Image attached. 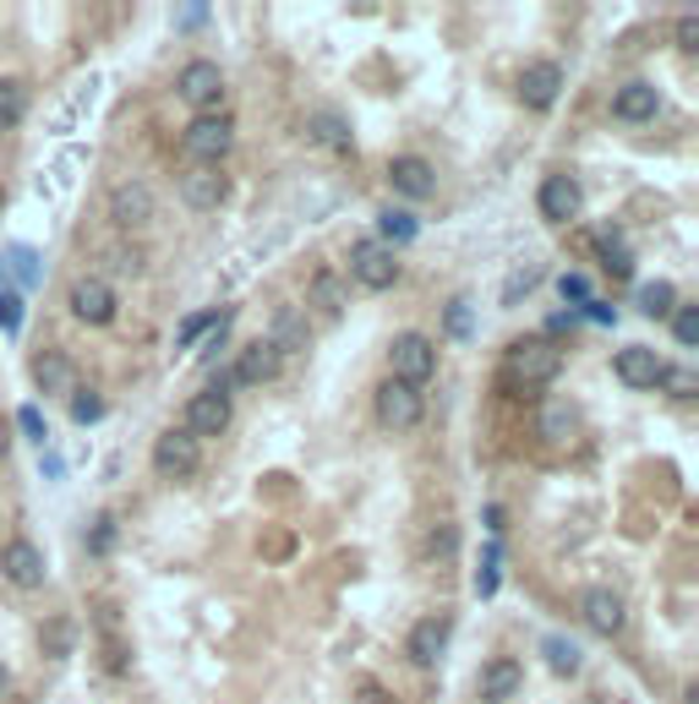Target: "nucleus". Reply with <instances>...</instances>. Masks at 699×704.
Masks as SVG:
<instances>
[{
    "label": "nucleus",
    "instance_id": "nucleus-4",
    "mask_svg": "<svg viewBox=\"0 0 699 704\" xmlns=\"http://www.w3.org/2000/svg\"><path fill=\"white\" fill-rule=\"evenodd\" d=\"M372 410H378V421L388 426V432H410V426L421 421L427 399H421V388L399 383V378H382L378 393H372Z\"/></svg>",
    "mask_w": 699,
    "mask_h": 704
},
{
    "label": "nucleus",
    "instance_id": "nucleus-49",
    "mask_svg": "<svg viewBox=\"0 0 699 704\" xmlns=\"http://www.w3.org/2000/svg\"><path fill=\"white\" fill-rule=\"evenodd\" d=\"M573 328H579V312H552V318H547V333H541V339H547V344H558V339H569Z\"/></svg>",
    "mask_w": 699,
    "mask_h": 704
},
{
    "label": "nucleus",
    "instance_id": "nucleus-13",
    "mask_svg": "<svg viewBox=\"0 0 699 704\" xmlns=\"http://www.w3.org/2000/svg\"><path fill=\"white\" fill-rule=\"evenodd\" d=\"M661 115V88L656 82H623L618 93H612V121H623V127H645V121H656Z\"/></svg>",
    "mask_w": 699,
    "mask_h": 704
},
{
    "label": "nucleus",
    "instance_id": "nucleus-26",
    "mask_svg": "<svg viewBox=\"0 0 699 704\" xmlns=\"http://www.w3.org/2000/svg\"><path fill=\"white\" fill-rule=\"evenodd\" d=\"M110 213H116V224H121V230H142V224L153 219V197H148V187L127 181V187H116V202H110Z\"/></svg>",
    "mask_w": 699,
    "mask_h": 704
},
{
    "label": "nucleus",
    "instance_id": "nucleus-35",
    "mask_svg": "<svg viewBox=\"0 0 699 704\" xmlns=\"http://www.w3.org/2000/svg\"><path fill=\"white\" fill-rule=\"evenodd\" d=\"M28 121V88L17 77H0V127H22Z\"/></svg>",
    "mask_w": 699,
    "mask_h": 704
},
{
    "label": "nucleus",
    "instance_id": "nucleus-1",
    "mask_svg": "<svg viewBox=\"0 0 699 704\" xmlns=\"http://www.w3.org/2000/svg\"><path fill=\"white\" fill-rule=\"evenodd\" d=\"M558 372H563V350L547 344L541 333L513 339L509 355H503V388H509V393H541Z\"/></svg>",
    "mask_w": 699,
    "mask_h": 704
},
{
    "label": "nucleus",
    "instance_id": "nucleus-24",
    "mask_svg": "<svg viewBox=\"0 0 699 704\" xmlns=\"http://www.w3.org/2000/svg\"><path fill=\"white\" fill-rule=\"evenodd\" d=\"M536 432H541V443L563 449L573 432H579V410H573L569 399H547V404L536 410Z\"/></svg>",
    "mask_w": 699,
    "mask_h": 704
},
{
    "label": "nucleus",
    "instance_id": "nucleus-7",
    "mask_svg": "<svg viewBox=\"0 0 699 704\" xmlns=\"http://www.w3.org/2000/svg\"><path fill=\"white\" fill-rule=\"evenodd\" d=\"M579 612H585V628L601 634V640H612V634L629 628V606H623V595L612 584H590L585 601H579Z\"/></svg>",
    "mask_w": 699,
    "mask_h": 704
},
{
    "label": "nucleus",
    "instance_id": "nucleus-32",
    "mask_svg": "<svg viewBox=\"0 0 699 704\" xmlns=\"http://www.w3.org/2000/svg\"><path fill=\"white\" fill-rule=\"evenodd\" d=\"M39 650H44L50 661H66V655L77 650V623H71V617H50V623L39 628Z\"/></svg>",
    "mask_w": 699,
    "mask_h": 704
},
{
    "label": "nucleus",
    "instance_id": "nucleus-42",
    "mask_svg": "<svg viewBox=\"0 0 699 704\" xmlns=\"http://www.w3.org/2000/svg\"><path fill=\"white\" fill-rule=\"evenodd\" d=\"M558 295H563V312H579L585 301H596V284H590L585 273H563V279H558Z\"/></svg>",
    "mask_w": 699,
    "mask_h": 704
},
{
    "label": "nucleus",
    "instance_id": "nucleus-27",
    "mask_svg": "<svg viewBox=\"0 0 699 704\" xmlns=\"http://www.w3.org/2000/svg\"><path fill=\"white\" fill-rule=\"evenodd\" d=\"M307 312H318L322 322L344 318V279H339V273H328V268H322L318 279L307 284Z\"/></svg>",
    "mask_w": 699,
    "mask_h": 704
},
{
    "label": "nucleus",
    "instance_id": "nucleus-43",
    "mask_svg": "<svg viewBox=\"0 0 699 704\" xmlns=\"http://www.w3.org/2000/svg\"><path fill=\"white\" fill-rule=\"evenodd\" d=\"M672 339H678L683 350H695L699 344V306H672Z\"/></svg>",
    "mask_w": 699,
    "mask_h": 704
},
{
    "label": "nucleus",
    "instance_id": "nucleus-38",
    "mask_svg": "<svg viewBox=\"0 0 699 704\" xmlns=\"http://www.w3.org/2000/svg\"><path fill=\"white\" fill-rule=\"evenodd\" d=\"M116 541H121L116 513H93V524H88V552H93V557H110V552H116Z\"/></svg>",
    "mask_w": 699,
    "mask_h": 704
},
{
    "label": "nucleus",
    "instance_id": "nucleus-2",
    "mask_svg": "<svg viewBox=\"0 0 699 704\" xmlns=\"http://www.w3.org/2000/svg\"><path fill=\"white\" fill-rule=\"evenodd\" d=\"M181 148H187L197 164H219V159L236 148V121H230L224 110H208V115H197V121L181 131Z\"/></svg>",
    "mask_w": 699,
    "mask_h": 704
},
{
    "label": "nucleus",
    "instance_id": "nucleus-33",
    "mask_svg": "<svg viewBox=\"0 0 699 704\" xmlns=\"http://www.w3.org/2000/svg\"><path fill=\"white\" fill-rule=\"evenodd\" d=\"M443 333L453 344H465V339H476V301L470 295H453L443 306Z\"/></svg>",
    "mask_w": 699,
    "mask_h": 704
},
{
    "label": "nucleus",
    "instance_id": "nucleus-10",
    "mask_svg": "<svg viewBox=\"0 0 699 704\" xmlns=\"http://www.w3.org/2000/svg\"><path fill=\"white\" fill-rule=\"evenodd\" d=\"M661 372H667V361L656 355V350H645V344H623L618 355H612V378L623 388H661Z\"/></svg>",
    "mask_w": 699,
    "mask_h": 704
},
{
    "label": "nucleus",
    "instance_id": "nucleus-48",
    "mask_svg": "<svg viewBox=\"0 0 699 704\" xmlns=\"http://www.w3.org/2000/svg\"><path fill=\"white\" fill-rule=\"evenodd\" d=\"M579 322H596V328H612V322H618V306H612V301H585V306H579Z\"/></svg>",
    "mask_w": 699,
    "mask_h": 704
},
{
    "label": "nucleus",
    "instance_id": "nucleus-6",
    "mask_svg": "<svg viewBox=\"0 0 699 704\" xmlns=\"http://www.w3.org/2000/svg\"><path fill=\"white\" fill-rule=\"evenodd\" d=\"M350 279H356V284H367V290H388V284H399V257H393V247H382L378 235L356 241V247H350Z\"/></svg>",
    "mask_w": 699,
    "mask_h": 704
},
{
    "label": "nucleus",
    "instance_id": "nucleus-44",
    "mask_svg": "<svg viewBox=\"0 0 699 704\" xmlns=\"http://www.w3.org/2000/svg\"><path fill=\"white\" fill-rule=\"evenodd\" d=\"M17 426H22V438L33 443V449H44V415H39V404H17Z\"/></svg>",
    "mask_w": 699,
    "mask_h": 704
},
{
    "label": "nucleus",
    "instance_id": "nucleus-17",
    "mask_svg": "<svg viewBox=\"0 0 699 704\" xmlns=\"http://www.w3.org/2000/svg\"><path fill=\"white\" fill-rule=\"evenodd\" d=\"M279 372H284V361L273 355V344H268V339H252V344L236 355V366H230V383L257 388V383H273Z\"/></svg>",
    "mask_w": 699,
    "mask_h": 704
},
{
    "label": "nucleus",
    "instance_id": "nucleus-53",
    "mask_svg": "<svg viewBox=\"0 0 699 704\" xmlns=\"http://www.w3.org/2000/svg\"><path fill=\"white\" fill-rule=\"evenodd\" d=\"M0 453H6V432H0Z\"/></svg>",
    "mask_w": 699,
    "mask_h": 704
},
{
    "label": "nucleus",
    "instance_id": "nucleus-21",
    "mask_svg": "<svg viewBox=\"0 0 699 704\" xmlns=\"http://www.w3.org/2000/svg\"><path fill=\"white\" fill-rule=\"evenodd\" d=\"M224 175H219V164H187L181 170V197H187V208H219L224 202Z\"/></svg>",
    "mask_w": 699,
    "mask_h": 704
},
{
    "label": "nucleus",
    "instance_id": "nucleus-5",
    "mask_svg": "<svg viewBox=\"0 0 699 704\" xmlns=\"http://www.w3.org/2000/svg\"><path fill=\"white\" fill-rule=\"evenodd\" d=\"M197 464H202V443L191 438L187 426L159 432V443H153V470H159L164 481H191Z\"/></svg>",
    "mask_w": 699,
    "mask_h": 704
},
{
    "label": "nucleus",
    "instance_id": "nucleus-3",
    "mask_svg": "<svg viewBox=\"0 0 699 704\" xmlns=\"http://www.w3.org/2000/svg\"><path fill=\"white\" fill-rule=\"evenodd\" d=\"M388 378H399V383L421 388L432 372H438V350H432V339L427 333H399L393 344H388Z\"/></svg>",
    "mask_w": 699,
    "mask_h": 704
},
{
    "label": "nucleus",
    "instance_id": "nucleus-45",
    "mask_svg": "<svg viewBox=\"0 0 699 704\" xmlns=\"http://www.w3.org/2000/svg\"><path fill=\"white\" fill-rule=\"evenodd\" d=\"M208 17H213V6H208V0L176 6V28H181V33H202V28H208Z\"/></svg>",
    "mask_w": 699,
    "mask_h": 704
},
{
    "label": "nucleus",
    "instance_id": "nucleus-15",
    "mask_svg": "<svg viewBox=\"0 0 699 704\" xmlns=\"http://www.w3.org/2000/svg\"><path fill=\"white\" fill-rule=\"evenodd\" d=\"M0 574L11 579L17 590H39L44 584V552L33 541H6L0 546Z\"/></svg>",
    "mask_w": 699,
    "mask_h": 704
},
{
    "label": "nucleus",
    "instance_id": "nucleus-36",
    "mask_svg": "<svg viewBox=\"0 0 699 704\" xmlns=\"http://www.w3.org/2000/svg\"><path fill=\"white\" fill-rule=\"evenodd\" d=\"M213 328H230V312H191V318L181 322V333H176V350H191V344L208 339Z\"/></svg>",
    "mask_w": 699,
    "mask_h": 704
},
{
    "label": "nucleus",
    "instance_id": "nucleus-22",
    "mask_svg": "<svg viewBox=\"0 0 699 704\" xmlns=\"http://www.w3.org/2000/svg\"><path fill=\"white\" fill-rule=\"evenodd\" d=\"M448 617H421L416 628H410V661L421 666V672H432L438 661H443V650H448Z\"/></svg>",
    "mask_w": 699,
    "mask_h": 704
},
{
    "label": "nucleus",
    "instance_id": "nucleus-19",
    "mask_svg": "<svg viewBox=\"0 0 699 704\" xmlns=\"http://www.w3.org/2000/svg\"><path fill=\"white\" fill-rule=\"evenodd\" d=\"M262 339L273 344V355H279V361H296V355H307V318H301L296 306H279Z\"/></svg>",
    "mask_w": 699,
    "mask_h": 704
},
{
    "label": "nucleus",
    "instance_id": "nucleus-11",
    "mask_svg": "<svg viewBox=\"0 0 699 704\" xmlns=\"http://www.w3.org/2000/svg\"><path fill=\"white\" fill-rule=\"evenodd\" d=\"M563 93V66L558 61H530L519 71V104L525 110H552Z\"/></svg>",
    "mask_w": 699,
    "mask_h": 704
},
{
    "label": "nucleus",
    "instance_id": "nucleus-31",
    "mask_svg": "<svg viewBox=\"0 0 699 704\" xmlns=\"http://www.w3.org/2000/svg\"><path fill=\"white\" fill-rule=\"evenodd\" d=\"M378 235H388L382 247H405V241L421 235V219H416L410 208H393V202H388V208L378 213Z\"/></svg>",
    "mask_w": 699,
    "mask_h": 704
},
{
    "label": "nucleus",
    "instance_id": "nucleus-23",
    "mask_svg": "<svg viewBox=\"0 0 699 704\" xmlns=\"http://www.w3.org/2000/svg\"><path fill=\"white\" fill-rule=\"evenodd\" d=\"M33 383H39V393H77V366H71V355L66 350H39L33 355Z\"/></svg>",
    "mask_w": 699,
    "mask_h": 704
},
{
    "label": "nucleus",
    "instance_id": "nucleus-50",
    "mask_svg": "<svg viewBox=\"0 0 699 704\" xmlns=\"http://www.w3.org/2000/svg\"><path fill=\"white\" fill-rule=\"evenodd\" d=\"M39 475H44V481H61V475H66V459L56 449H44V453H39Z\"/></svg>",
    "mask_w": 699,
    "mask_h": 704
},
{
    "label": "nucleus",
    "instance_id": "nucleus-28",
    "mask_svg": "<svg viewBox=\"0 0 699 704\" xmlns=\"http://www.w3.org/2000/svg\"><path fill=\"white\" fill-rule=\"evenodd\" d=\"M596 257H601V268H607L612 279H635V252H629L623 230L601 224V230H596Z\"/></svg>",
    "mask_w": 699,
    "mask_h": 704
},
{
    "label": "nucleus",
    "instance_id": "nucleus-29",
    "mask_svg": "<svg viewBox=\"0 0 699 704\" xmlns=\"http://www.w3.org/2000/svg\"><path fill=\"white\" fill-rule=\"evenodd\" d=\"M635 306H639V318L661 322V318H672V306H678V290H672L667 279H650V284H639V290H635Z\"/></svg>",
    "mask_w": 699,
    "mask_h": 704
},
{
    "label": "nucleus",
    "instance_id": "nucleus-34",
    "mask_svg": "<svg viewBox=\"0 0 699 704\" xmlns=\"http://www.w3.org/2000/svg\"><path fill=\"white\" fill-rule=\"evenodd\" d=\"M541 661H547L558 677H573L585 655H579V644H573V640H563V634H547V640H541Z\"/></svg>",
    "mask_w": 699,
    "mask_h": 704
},
{
    "label": "nucleus",
    "instance_id": "nucleus-47",
    "mask_svg": "<svg viewBox=\"0 0 699 704\" xmlns=\"http://www.w3.org/2000/svg\"><path fill=\"white\" fill-rule=\"evenodd\" d=\"M678 50L683 56H699V11H683L678 17Z\"/></svg>",
    "mask_w": 699,
    "mask_h": 704
},
{
    "label": "nucleus",
    "instance_id": "nucleus-39",
    "mask_svg": "<svg viewBox=\"0 0 699 704\" xmlns=\"http://www.w3.org/2000/svg\"><path fill=\"white\" fill-rule=\"evenodd\" d=\"M22 318H28V301H22L17 290H6V284H0V333H6V339H17V333H22Z\"/></svg>",
    "mask_w": 699,
    "mask_h": 704
},
{
    "label": "nucleus",
    "instance_id": "nucleus-52",
    "mask_svg": "<svg viewBox=\"0 0 699 704\" xmlns=\"http://www.w3.org/2000/svg\"><path fill=\"white\" fill-rule=\"evenodd\" d=\"M6 688H11V677H6V666H0V700H6Z\"/></svg>",
    "mask_w": 699,
    "mask_h": 704
},
{
    "label": "nucleus",
    "instance_id": "nucleus-46",
    "mask_svg": "<svg viewBox=\"0 0 699 704\" xmlns=\"http://www.w3.org/2000/svg\"><path fill=\"white\" fill-rule=\"evenodd\" d=\"M459 552V530L453 524H443V530H432V541H427V557H438V563H448Z\"/></svg>",
    "mask_w": 699,
    "mask_h": 704
},
{
    "label": "nucleus",
    "instance_id": "nucleus-16",
    "mask_svg": "<svg viewBox=\"0 0 699 704\" xmlns=\"http://www.w3.org/2000/svg\"><path fill=\"white\" fill-rule=\"evenodd\" d=\"M388 187H393L399 197H410V202H427V197L438 192V175H432V164H427V159L399 153V159L388 164Z\"/></svg>",
    "mask_w": 699,
    "mask_h": 704
},
{
    "label": "nucleus",
    "instance_id": "nucleus-18",
    "mask_svg": "<svg viewBox=\"0 0 699 704\" xmlns=\"http://www.w3.org/2000/svg\"><path fill=\"white\" fill-rule=\"evenodd\" d=\"M519 683H525V666H519L513 655H498V661H487V666H481L476 694H481V704H503V700L519 694Z\"/></svg>",
    "mask_w": 699,
    "mask_h": 704
},
{
    "label": "nucleus",
    "instance_id": "nucleus-37",
    "mask_svg": "<svg viewBox=\"0 0 699 704\" xmlns=\"http://www.w3.org/2000/svg\"><path fill=\"white\" fill-rule=\"evenodd\" d=\"M104 415H110V404H104L99 388H77V393H71V421H77V426H99Z\"/></svg>",
    "mask_w": 699,
    "mask_h": 704
},
{
    "label": "nucleus",
    "instance_id": "nucleus-40",
    "mask_svg": "<svg viewBox=\"0 0 699 704\" xmlns=\"http://www.w3.org/2000/svg\"><path fill=\"white\" fill-rule=\"evenodd\" d=\"M661 388H667L672 399H695V393H699V372H695V366H678V361H667Z\"/></svg>",
    "mask_w": 699,
    "mask_h": 704
},
{
    "label": "nucleus",
    "instance_id": "nucleus-30",
    "mask_svg": "<svg viewBox=\"0 0 699 704\" xmlns=\"http://www.w3.org/2000/svg\"><path fill=\"white\" fill-rule=\"evenodd\" d=\"M503 590V541L492 535V541H481V569H476V595L481 601H492Z\"/></svg>",
    "mask_w": 699,
    "mask_h": 704
},
{
    "label": "nucleus",
    "instance_id": "nucleus-8",
    "mask_svg": "<svg viewBox=\"0 0 699 704\" xmlns=\"http://www.w3.org/2000/svg\"><path fill=\"white\" fill-rule=\"evenodd\" d=\"M176 93H181V104H197V115H208L224 99V71H219V61H187L181 77H176Z\"/></svg>",
    "mask_w": 699,
    "mask_h": 704
},
{
    "label": "nucleus",
    "instance_id": "nucleus-9",
    "mask_svg": "<svg viewBox=\"0 0 699 704\" xmlns=\"http://www.w3.org/2000/svg\"><path fill=\"white\" fill-rule=\"evenodd\" d=\"M71 318L88 322V328L116 322V290H110V279H99V273L77 279V284H71Z\"/></svg>",
    "mask_w": 699,
    "mask_h": 704
},
{
    "label": "nucleus",
    "instance_id": "nucleus-51",
    "mask_svg": "<svg viewBox=\"0 0 699 704\" xmlns=\"http://www.w3.org/2000/svg\"><path fill=\"white\" fill-rule=\"evenodd\" d=\"M356 704H393V694L378 688V683H361V688H356Z\"/></svg>",
    "mask_w": 699,
    "mask_h": 704
},
{
    "label": "nucleus",
    "instance_id": "nucleus-41",
    "mask_svg": "<svg viewBox=\"0 0 699 704\" xmlns=\"http://www.w3.org/2000/svg\"><path fill=\"white\" fill-rule=\"evenodd\" d=\"M536 284H541V262H530V268H513L509 284H503V306H519V301H525Z\"/></svg>",
    "mask_w": 699,
    "mask_h": 704
},
{
    "label": "nucleus",
    "instance_id": "nucleus-14",
    "mask_svg": "<svg viewBox=\"0 0 699 704\" xmlns=\"http://www.w3.org/2000/svg\"><path fill=\"white\" fill-rule=\"evenodd\" d=\"M579 202H585V192H579L573 175H547L541 192H536V208H541L547 224H573L579 219Z\"/></svg>",
    "mask_w": 699,
    "mask_h": 704
},
{
    "label": "nucleus",
    "instance_id": "nucleus-25",
    "mask_svg": "<svg viewBox=\"0 0 699 704\" xmlns=\"http://www.w3.org/2000/svg\"><path fill=\"white\" fill-rule=\"evenodd\" d=\"M307 137H312L318 148H328V153H350V142H356V137H350V121H344L333 104H322V110L307 115Z\"/></svg>",
    "mask_w": 699,
    "mask_h": 704
},
{
    "label": "nucleus",
    "instance_id": "nucleus-12",
    "mask_svg": "<svg viewBox=\"0 0 699 704\" xmlns=\"http://www.w3.org/2000/svg\"><path fill=\"white\" fill-rule=\"evenodd\" d=\"M230 393H219V388H202V393H191L187 399V432L191 438H219L224 426H230Z\"/></svg>",
    "mask_w": 699,
    "mask_h": 704
},
{
    "label": "nucleus",
    "instance_id": "nucleus-20",
    "mask_svg": "<svg viewBox=\"0 0 699 704\" xmlns=\"http://www.w3.org/2000/svg\"><path fill=\"white\" fill-rule=\"evenodd\" d=\"M0 279H6V290H39L44 284V257L33 252V247H6L0 252Z\"/></svg>",
    "mask_w": 699,
    "mask_h": 704
}]
</instances>
